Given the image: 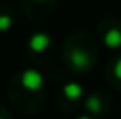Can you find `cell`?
<instances>
[{
	"mask_svg": "<svg viewBox=\"0 0 121 119\" xmlns=\"http://www.w3.org/2000/svg\"><path fill=\"white\" fill-rule=\"evenodd\" d=\"M48 96V81L37 68H23L11 77L7 84V98L14 112L21 116H35L42 110Z\"/></svg>",
	"mask_w": 121,
	"mask_h": 119,
	"instance_id": "cell-1",
	"label": "cell"
},
{
	"mask_svg": "<svg viewBox=\"0 0 121 119\" xmlns=\"http://www.w3.org/2000/svg\"><path fill=\"white\" fill-rule=\"evenodd\" d=\"M65 68L74 75H86L98 61V44L86 30H74L65 37L61 46Z\"/></svg>",
	"mask_w": 121,
	"mask_h": 119,
	"instance_id": "cell-2",
	"label": "cell"
},
{
	"mask_svg": "<svg viewBox=\"0 0 121 119\" xmlns=\"http://www.w3.org/2000/svg\"><path fill=\"white\" fill-rule=\"evenodd\" d=\"M84 88L77 82V81H69V82L61 84L58 88L56 95H55V103L60 112L63 114H74L77 112L79 107L84 105Z\"/></svg>",
	"mask_w": 121,
	"mask_h": 119,
	"instance_id": "cell-3",
	"label": "cell"
},
{
	"mask_svg": "<svg viewBox=\"0 0 121 119\" xmlns=\"http://www.w3.org/2000/svg\"><path fill=\"white\" fill-rule=\"evenodd\" d=\"M55 40L46 32H35L26 40V56L33 63H48L53 58Z\"/></svg>",
	"mask_w": 121,
	"mask_h": 119,
	"instance_id": "cell-4",
	"label": "cell"
},
{
	"mask_svg": "<svg viewBox=\"0 0 121 119\" xmlns=\"http://www.w3.org/2000/svg\"><path fill=\"white\" fill-rule=\"evenodd\" d=\"M114 107V100H112L111 93L107 89H93L91 93H88L84 98V112H88L93 117H107L112 112Z\"/></svg>",
	"mask_w": 121,
	"mask_h": 119,
	"instance_id": "cell-5",
	"label": "cell"
},
{
	"mask_svg": "<svg viewBox=\"0 0 121 119\" xmlns=\"http://www.w3.org/2000/svg\"><path fill=\"white\" fill-rule=\"evenodd\" d=\"M98 40L109 49H121V18L105 16L97 25Z\"/></svg>",
	"mask_w": 121,
	"mask_h": 119,
	"instance_id": "cell-6",
	"label": "cell"
},
{
	"mask_svg": "<svg viewBox=\"0 0 121 119\" xmlns=\"http://www.w3.org/2000/svg\"><path fill=\"white\" fill-rule=\"evenodd\" d=\"M21 14L32 21H42L53 16L58 7V0H18Z\"/></svg>",
	"mask_w": 121,
	"mask_h": 119,
	"instance_id": "cell-7",
	"label": "cell"
},
{
	"mask_svg": "<svg viewBox=\"0 0 121 119\" xmlns=\"http://www.w3.org/2000/svg\"><path fill=\"white\" fill-rule=\"evenodd\" d=\"M105 81L111 88L121 91V54L114 56L105 68Z\"/></svg>",
	"mask_w": 121,
	"mask_h": 119,
	"instance_id": "cell-8",
	"label": "cell"
},
{
	"mask_svg": "<svg viewBox=\"0 0 121 119\" xmlns=\"http://www.w3.org/2000/svg\"><path fill=\"white\" fill-rule=\"evenodd\" d=\"M16 25V11L7 4H0V33L11 32Z\"/></svg>",
	"mask_w": 121,
	"mask_h": 119,
	"instance_id": "cell-9",
	"label": "cell"
},
{
	"mask_svg": "<svg viewBox=\"0 0 121 119\" xmlns=\"http://www.w3.org/2000/svg\"><path fill=\"white\" fill-rule=\"evenodd\" d=\"M0 119H12V114H11V110L7 109L4 103H0Z\"/></svg>",
	"mask_w": 121,
	"mask_h": 119,
	"instance_id": "cell-10",
	"label": "cell"
},
{
	"mask_svg": "<svg viewBox=\"0 0 121 119\" xmlns=\"http://www.w3.org/2000/svg\"><path fill=\"white\" fill-rule=\"evenodd\" d=\"M74 119H97V117H93V116H90V114H88V112H86V114H79V116H76V117H74Z\"/></svg>",
	"mask_w": 121,
	"mask_h": 119,
	"instance_id": "cell-11",
	"label": "cell"
}]
</instances>
